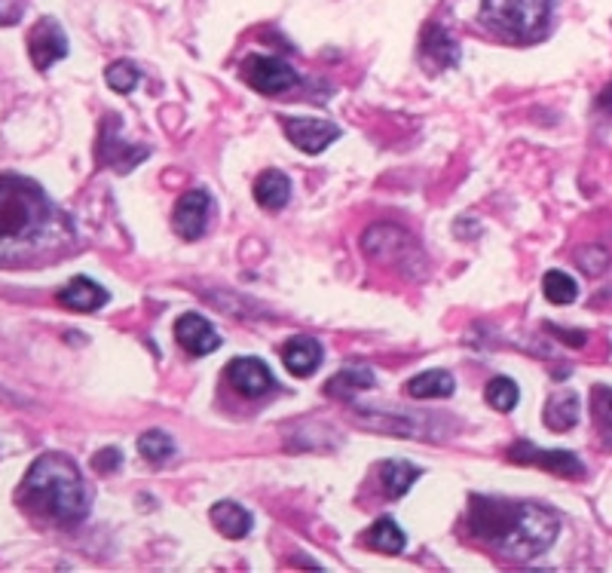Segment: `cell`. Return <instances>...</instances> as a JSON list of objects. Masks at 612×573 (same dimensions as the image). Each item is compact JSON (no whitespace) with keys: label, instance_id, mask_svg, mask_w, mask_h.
<instances>
[{"label":"cell","instance_id":"44dd1931","mask_svg":"<svg viewBox=\"0 0 612 573\" xmlns=\"http://www.w3.org/2000/svg\"><path fill=\"white\" fill-rule=\"evenodd\" d=\"M371 387H374V371L365 365H355V368H343L340 374H334L325 393L334 399H352L355 393H365Z\"/></svg>","mask_w":612,"mask_h":573},{"label":"cell","instance_id":"6da1fadb","mask_svg":"<svg viewBox=\"0 0 612 573\" xmlns=\"http://www.w3.org/2000/svg\"><path fill=\"white\" fill-rule=\"evenodd\" d=\"M557 528V515L536 503L472 497L469 506V531L505 558H539L557 540Z\"/></svg>","mask_w":612,"mask_h":573},{"label":"cell","instance_id":"30bf717a","mask_svg":"<svg viewBox=\"0 0 612 573\" xmlns=\"http://www.w3.org/2000/svg\"><path fill=\"white\" fill-rule=\"evenodd\" d=\"M227 380H230V387L245 399H261L273 390L270 368L261 359H251V356L233 359L227 365Z\"/></svg>","mask_w":612,"mask_h":573},{"label":"cell","instance_id":"4316f807","mask_svg":"<svg viewBox=\"0 0 612 573\" xmlns=\"http://www.w3.org/2000/svg\"><path fill=\"white\" fill-rule=\"evenodd\" d=\"M105 80H108V86L114 89V92H120V95H126V92H132L135 86H138V80H141V71L132 65V62H114V65H108V71H105Z\"/></svg>","mask_w":612,"mask_h":573},{"label":"cell","instance_id":"5b68a950","mask_svg":"<svg viewBox=\"0 0 612 573\" xmlns=\"http://www.w3.org/2000/svg\"><path fill=\"white\" fill-rule=\"evenodd\" d=\"M242 80L264 95H279L297 83V71L276 56H248L242 65Z\"/></svg>","mask_w":612,"mask_h":573},{"label":"cell","instance_id":"4dcf8cb0","mask_svg":"<svg viewBox=\"0 0 612 573\" xmlns=\"http://www.w3.org/2000/svg\"><path fill=\"white\" fill-rule=\"evenodd\" d=\"M22 16V0H0V25H10Z\"/></svg>","mask_w":612,"mask_h":573},{"label":"cell","instance_id":"e0dca14e","mask_svg":"<svg viewBox=\"0 0 612 573\" xmlns=\"http://www.w3.org/2000/svg\"><path fill=\"white\" fill-rule=\"evenodd\" d=\"M542 420L548 429H554V433H570V429L579 423V396L573 390L554 393L545 405Z\"/></svg>","mask_w":612,"mask_h":573},{"label":"cell","instance_id":"3957f363","mask_svg":"<svg viewBox=\"0 0 612 573\" xmlns=\"http://www.w3.org/2000/svg\"><path fill=\"white\" fill-rule=\"evenodd\" d=\"M19 503L59 524H77L89 509L80 469L62 454H46L31 463L19 488Z\"/></svg>","mask_w":612,"mask_h":573},{"label":"cell","instance_id":"603a6c76","mask_svg":"<svg viewBox=\"0 0 612 573\" xmlns=\"http://www.w3.org/2000/svg\"><path fill=\"white\" fill-rule=\"evenodd\" d=\"M138 451L147 463L160 466V463H169L175 457V442L169 433H163V429H147V433L138 439Z\"/></svg>","mask_w":612,"mask_h":573},{"label":"cell","instance_id":"d4e9b609","mask_svg":"<svg viewBox=\"0 0 612 573\" xmlns=\"http://www.w3.org/2000/svg\"><path fill=\"white\" fill-rule=\"evenodd\" d=\"M368 543H371L374 549L386 552V555H398L407 540H404V531L398 528L392 518H380L374 528H371V534H368Z\"/></svg>","mask_w":612,"mask_h":573},{"label":"cell","instance_id":"5bb4252c","mask_svg":"<svg viewBox=\"0 0 612 573\" xmlns=\"http://www.w3.org/2000/svg\"><path fill=\"white\" fill-rule=\"evenodd\" d=\"M108 292L101 289L98 282H92V279H86V276H74L65 289L59 292V301H62V307H68V310H74V313H95L98 307H105L108 304Z\"/></svg>","mask_w":612,"mask_h":573},{"label":"cell","instance_id":"d6986e66","mask_svg":"<svg viewBox=\"0 0 612 573\" xmlns=\"http://www.w3.org/2000/svg\"><path fill=\"white\" fill-rule=\"evenodd\" d=\"M453 393H456V380L444 368L423 371V374H417L411 380V384H407V396H411V399H447Z\"/></svg>","mask_w":612,"mask_h":573},{"label":"cell","instance_id":"f1b7e54d","mask_svg":"<svg viewBox=\"0 0 612 573\" xmlns=\"http://www.w3.org/2000/svg\"><path fill=\"white\" fill-rule=\"evenodd\" d=\"M120 463H123V454H120V448H105V451H98L95 457H92V466L101 472V475H108V472H114V469H120Z\"/></svg>","mask_w":612,"mask_h":573},{"label":"cell","instance_id":"f546056e","mask_svg":"<svg viewBox=\"0 0 612 573\" xmlns=\"http://www.w3.org/2000/svg\"><path fill=\"white\" fill-rule=\"evenodd\" d=\"M554 334H557V338L560 341H564V344H570V347H585V331H573V328H560V325H548Z\"/></svg>","mask_w":612,"mask_h":573},{"label":"cell","instance_id":"8992f818","mask_svg":"<svg viewBox=\"0 0 612 573\" xmlns=\"http://www.w3.org/2000/svg\"><path fill=\"white\" fill-rule=\"evenodd\" d=\"M508 457L515 463H527V466H539L554 475H564V479H582L585 475V466L573 451H560V448L545 451V448H536L533 442H518L508 448Z\"/></svg>","mask_w":612,"mask_h":573},{"label":"cell","instance_id":"8fae6325","mask_svg":"<svg viewBox=\"0 0 612 573\" xmlns=\"http://www.w3.org/2000/svg\"><path fill=\"white\" fill-rule=\"evenodd\" d=\"M175 338L190 356H209L221 347V334L209 319H202L199 313H184L175 322Z\"/></svg>","mask_w":612,"mask_h":573},{"label":"cell","instance_id":"2e32d148","mask_svg":"<svg viewBox=\"0 0 612 573\" xmlns=\"http://www.w3.org/2000/svg\"><path fill=\"white\" fill-rule=\"evenodd\" d=\"M209 518H212L215 528H218L224 537H230V540H242V537H248V531L254 528V515H251L245 506L233 503V500L215 503L212 512H209Z\"/></svg>","mask_w":612,"mask_h":573},{"label":"cell","instance_id":"7402d4cb","mask_svg":"<svg viewBox=\"0 0 612 573\" xmlns=\"http://www.w3.org/2000/svg\"><path fill=\"white\" fill-rule=\"evenodd\" d=\"M591 417H594V426H597V436L612 451V387L600 384V387L591 390Z\"/></svg>","mask_w":612,"mask_h":573},{"label":"cell","instance_id":"484cf974","mask_svg":"<svg viewBox=\"0 0 612 573\" xmlns=\"http://www.w3.org/2000/svg\"><path fill=\"white\" fill-rule=\"evenodd\" d=\"M484 399H487L490 408H496V411L505 414V411H512V408L518 405L521 393H518V384H515V380H508V377H493L490 384H487Z\"/></svg>","mask_w":612,"mask_h":573},{"label":"cell","instance_id":"cb8c5ba5","mask_svg":"<svg viewBox=\"0 0 612 573\" xmlns=\"http://www.w3.org/2000/svg\"><path fill=\"white\" fill-rule=\"evenodd\" d=\"M542 292H545V298L551 301V304H573L576 298H579V285H576V279L570 276V273H564V270H551V273H545V279H542Z\"/></svg>","mask_w":612,"mask_h":573},{"label":"cell","instance_id":"ac0fdd59","mask_svg":"<svg viewBox=\"0 0 612 573\" xmlns=\"http://www.w3.org/2000/svg\"><path fill=\"white\" fill-rule=\"evenodd\" d=\"M254 200H258L267 212H276L282 206H288L291 200V181L276 172V169H267L258 175V181H254Z\"/></svg>","mask_w":612,"mask_h":573},{"label":"cell","instance_id":"277c9868","mask_svg":"<svg viewBox=\"0 0 612 573\" xmlns=\"http://www.w3.org/2000/svg\"><path fill=\"white\" fill-rule=\"evenodd\" d=\"M554 0H481L487 28L512 40H536L545 34Z\"/></svg>","mask_w":612,"mask_h":573},{"label":"cell","instance_id":"ba28073f","mask_svg":"<svg viewBox=\"0 0 612 573\" xmlns=\"http://www.w3.org/2000/svg\"><path fill=\"white\" fill-rule=\"evenodd\" d=\"M282 129L291 145L303 154H322L340 138V129L319 117H282Z\"/></svg>","mask_w":612,"mask_h":573},{"label":"cell","instance_id":"52a82bcc","mask_svg":"<svg viewBox=\"0 0 612 573\" xmlns=\"http://www.w3.org/2000/svg\"><path fill=\"white\" fill-rule=\"evenodd\" d=\"M28 56H31V62H34L37 71L53 68L59 59L68 56L65 28H62L53 16L40 19V22L31 28V34H28Z\"/></svg>","mask_w":612,"mask_h":573},{"label":"cell","instance_id":"7a4b0ae2","mask_svg":"<svg viewBox=\"0 0 612 573\" xmlns=\"http://www.w3.org/2000/svg\"><path fill=\"white\" fill-rule=\"evenodd\" d=\"M56 227V209L25 178H0V264H16L40 252Z\"/></svg>","mask_w":612,"mask_h":573},{"label":"cell","instance_id":"ffe728a7","mask_svg":"<svg viewBox=\"0 0 612 573\" xmlns=\"http://www.w3.org/2000/svg\"><path fill=\"white\" fill-rule=\"evenodd\" d=\"M420 479V469L414 463H404V460H386L380 466V485L386 491V497L398 500L411 491V485Z\"/></svg>","mask_w":612,"mask_h":573},{"label":"cell","instance_id":"9c48e42d","mask_svg":"<svg viewBox=\"0 0 612 573\" xmlns=\"http://www.w3.org/2000/svg\"><path fill=\"white\" fill-rule=\"evenodd\" d=\"M209 215H212V197L209 190H187V194L178 200L172 224L175 230L184 236V240H199L209 227Z\"/></svg>","mask_w":612,"mask_h":573},{"label":"cell","instance_id":"83f0119b","mask_svg":"<svg viewBox=\"0 0 612 573\" xmlns=\"http://www.w3.org/2000/svg\"><path fill=\"white\" fill-rule=\"evenodd\" d=\"M576 264H579L582 273L600 276V273L609 267V252H606L603 246H582V249L576 252Z\"/></svg>","mask_w":612,"mask_h":573},{"label":"cell","instance_id":"7c38bea8","mask_svg":"<svg viewBox=\"0 0 612 573\" xmlns=\"http://www.w3.org/2000/svg\"><path fill=\"white\" fill-rule=\"evenodd\" d=\"M407 246H411V236L395 224H374L362 236V249L374 261H401Z\"/></svg>","mask_w":612,"mask_h":573},{"label":"cell","instance_id":"4fadbf2b","mask_svg":"<svg viewBox=\"0 0 612 573\" xmlns=\"http://www.w3.org/2000/svg\"><path fill=\"white\" fill-rule=\"evenodd\" d=\"M322 344L316 338H306V334H297L282 347V362L288 368V374L294 377H310L316 374V368L322 365Z\"/></svg>","mask_w":612,"mask_h":573},{"label":"cell","instance_id":"9a60e30c","mask_svg":"<svg viewBox=\"0 0 612 573\" xmlns=\"http://www.w3.org/2000/svg\"><path fill=\"white\" fill-rule=\"evenodd\" d=\"M420 53L432 68H450L459 62V43L441 25H426L423 40H420Z\"/></svg>","mask_w":612,"mask_h":573}]
</instances>
